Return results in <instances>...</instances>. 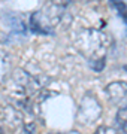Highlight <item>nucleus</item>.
<instances>
[{
	"label": "nucleus",
	"instance_id": "2",
	"mask_svg": "<svg viewBox=\"0 0 127 134\" xmlns=\"http://www.w3.org/2000/svg\"><path fill=\"white\" fill-rule=\"evenodd\" d=\"M27 113L23 112L21 109L15 107L14 104H3L0 107V119L3 121L6 125H9L10 128H21L24 127V122L27 119Z\"/></svg>",
	"mask_w": 127,
	"mask_h": 134
},
{
	"label": "nucleus",
	"instance_id": "6",
	"mask_svg": "<svg viewBox=\"0 0 127 134\" xmlns=\"http://www.w3.org/2000/svg\"><path fill=\"white\" fill-rule=\"evenodd\" d=\"M94 134H118V131L114 127H108V125H103V127H99Z\"/></svg>",
	"mask_w": 127,
	"mask_h": 134
},
{
	"label": "nucleus",
	"instance_id": "7",
	"mask_svg": "<svg viewBox=\"0 0 127 134\" xmlns=\"http://www.w3.org/2000/svg\"><path fill=\"white\" fill-rule=\"evenodd\" d=\"M66 134H81V133L76 131V130H72V131H69V133H66Z\"/></svg>",
	"mask_w": 127,
	"mask_h": 134
},
{
	"label": "nucleus",
	"instance_id": "4",
	"mask_svg": "<svg viewBox=\"0 0 127 134\" xmlns=\"http://www.w3.org/2000/svg\"><path fill=\"white\" fill-rule=\"evenodd\" d=\"M10 73V60L3 48H0V83L6 82Z\"/></svg>",
	"mask_w": 127,
	"mask_h": 134
},
{
	"label": "nucleus",
	"instance_id": "8",
	"mask_svg": "<svg viewBox=\"0 0 127 134\" xmlns=\"http://www.w3.org/2000/svg\"><path fill=\"white\" fill-rule=\"evenodd\" d=\"M0 134H3V130H2V128H0Z\"/></svg>",
	"mask_w": 127,
	"mask_h": 134
},
{
	"label": "nucleus",
	"instance_id": "1",
	"mask_svg": "<svg viewBox=\"0 0 127 134\" xmlns=\"http://www.w3.org/2000/svg\"><path fill=\"white\" fill-rule=\"evenodd\" d=\"M102 115V107L99 104V101L93 96H85L79 104L78 110V121L84 125H91L100 118Z\"/></svg>",
	"mask_w": 127,
	"mask_h": 134
},
{
	"label": "nucleus",
	"instance_id": "5",
	"mask_svg": "<svg viewBox=\"0 0 127 134\" xmlns=\"http://www.w3.org/2000/svg\"><path fill=\"white\" fill-rule=\"evenodd\" d=\"M117 127L121 130L124 134H127V107H120L115 116Z\"/></svg>",
	"mask_w": 127,
	"mask_h": 134
},
{
	"label": "nucleus",
	"instance_id": "3",
	"mask_svg": "<svg viewBox=\"0 0 127 134\" xmlns=\"http://www.w3.org/2000/svg\"><path fill=\"white\" fill-rule=\"evenodd\" d=\"M106 94L109 101L118 107H127V82L118 81L106 86Z\"/></svg>",
	"mask_w": 127,
	"mask_h": 134
},
{
	"label": "nucleus",
	"instance_id": "9",
	"mask_svg": "<svg viewBox=\"0 0 127 134\" xmlns=\"http://www.w3.org/2000/svg\"><path fill=\"white\" fill-rule=\"evenodd\" d=\"M49 134H60V133H49Z\"/></svg>",
	"mask_w": 127,
	"mask_h": 134
}]
</instances>
